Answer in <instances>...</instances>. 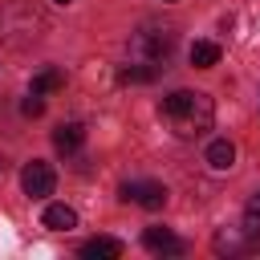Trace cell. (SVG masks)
<instances>
[{"label":"cell","mask_w":260,"mask_h":260,"mask_svg":"<svg viewBox=\"0 0 260 260\" xmlns=\"http://www.w3.org/2000/svg\"><path fill=\"white\" fill-rule=\"evenodd\" d=\"M41 223L53 228V232H69V228H77V211L65 207V203H49L45 215H41Z\"/></svg>","instance_id":"cell-8"},{"label":"cell","mask_w":260,"mask_h":260,"mask_svg":"<svg viewBox=\"0 0 260 260\" xmlns=\"http://www.w3.org/2000/svg\"><path fill=\"white\" fill-rule=\"evenodd\" d=\"M53 183H57V175H53V167L49 162H28L24 171H20V191L28 195V199H45V195H53Z\"/></svg>","instance_id":"cell-3"},{"label":"cell","mask_w":260,"mask_h":260,"mask_svg":"<svg viewBox=\"0 0 260 260\" xmlns=\"http://www.w3.org/2000/svg\"><path fill=\"white\" fill-rule=\"evenodd\" d=\"M20 114H24V118H41V114H45V98L28 89V98L20 102Z\"/></svg>","instance_id":"cell-14"},{"label":"cell","mask_w":260,"mask_h":260,"mask_svg":"<svg viewBox=\"0 0 260 260\" xmlns=\"http://www.w3.org/2000/svg\"><path fill=\"white\" fill-rule=\"evenodd\" d=\"M187 57H191L195 69H211V65H219V45L215 41H195Z\"/></svg>","instance_id":"cell-10"},{"label":"cell","mask_w":260,"mask_h":260,"mask_svg":"<svg viewBox=\"0 0 260 260\" xmlns=\"http://www.w3.org/2000/svg\"><path fill=\"white\" fill-rule=\"evenodd\" d=\"M81 256H85V260H118V256H122V240H114V236H93V240L81 244Z\"/></svg>","instance_id":"cell-6"},{"label":"cell","mask_w":260,"mask_h":260,"mask_svg":"<svg viewBox=\"0 0 260 260\" xmlns=\"http://www.w3.org/2000/svg\"><path fill=\"white\" fill-rule=\"evenodd\" d=\"M244 236L260 244V195H252L248 207H244Z\"/></svg>","instance_id":"cell-12"},{"label":"cell","mask_w":260,"mask_h":260,"mask_svg":"<svg viewBox=\"0 0 260 260\" xmlns=\"http://www.w3.org/2000/svg\"><path fill=\"white\" fill-rule=\"evenodd\" d=\"M53 4H73V0H53Z\"/></svg>","instance_id":"cell-16"},{"label":"cell","mask_w":260,"mask_h":260,"mask_svg":"<svg viewBox=\"0 0 260 260\" xmlns=\"http://www.w3.org/2000/svg\"><path fill=\"white\" fill-rule=\"evenodd\" d=\"M81 142H85V126H81V122H65V126L53 130V146H57L61 154H73Z\"/></svg>","instance_id":"cell-7"},{"label":"cell","mask_w":260,"mask_h":260,"mask_svg":"<svg viewBox=\"0 0 260 260\" xmlns=\"http://www.w3.org/2000/svg\"><path fill=\"white\" fill-rule=\"evenodd\" d=\"M175 45V32L171 28H138L130 37V61H146V65H158Z\"/></svg>","instance_id":"cell-2"},{"label":"cell","mask_w":260,"mask_h":260,"mask_svg":"<svg viewBox=\"0 0 260 260\" xmlns=\"http://www.w3.org/2000/svg\"><path fill=\"white\" fill-rule=\"evenodd\" d=\"M61 85H65V73H61V69H41V73L32 77V93H41V98L53 93V89H61Z\"/></svg>","instance_id":"cell-11"},{"label":"cell","mask_w":260,"mask_h":260,"mask_svg":"<svg viewBox=\"0 0 260 260\" xmlns=\"http://www.w3.org/2000/svg\"><path fill=\"white\" fill-rule=\"evenodd\" d=\"M142 244H146L154 256H179V252H183V240H179L171 228H146V232H142Z\"/></svg>","instance_id":"cell-5"},{"label":"cell","mask_w":260,"mask_h":260,"mask_svg":"<svg viewBox=\"0 0 260 260\" xmlns=\"http://www.w3.org/2000/svg\"><path fill=\"white\" fill-rule=\"evenodd\" d=\"M215 248H219V252H240V240L228 236V232H219V236H215Z\"/></svg>","instance_id":"cell-15"},{"label":"cell","mask_w":260,"mask_h":260,"mask_svg":"<svg viewBox=\"0 0 260 260\" xmlns=\"http://www.w3.org/2000/svg\"><path fill=\"white\" fill-rule=\"evenodd\" d=\"M232 162H236V146H232L228 138H215V142L207 146V167H211V171H232Z\"/></svg>","instance_id":"cell-9"},{"label":"cell","mask_w":260,"mask_h":260,"mask_svg":"<svg viewBox=\"0 0 260 260\" xmlns=\"http://www.w3.org/2000/svg\"><path fill=\"white\" fill-rule=\"evenodd\" d=\"M158 114L162 122L171 126L175 138H199L211 130V118H215V102L199 89H175L158 102Z\"/></svg>","instance_id":"cell-1"},{"label":"cell","mask_w":260,"mask_h":260,"mask_svg":"<svg viewBox=\"0 0 260 260\" xmlns=\"http://www.w3.org/2000/svg\"><path fill=\"white\" fill-rule=\"evenodd\" d=\"M126 203L134 199V203H142L146 211H158L162 203H167V187L162 183H122V191H118Z\"/></svg>","instance_id":"cell-4"},{"label":"cell","mask_w":260,"mask_h":260,"mask_svg":"<svg viewBox=\"0 0 260 260\" xmlns=\"http://www.w3.org/2000/svg\"><path fill=\"white\" fill-rule=\"evenodd\" d=\"M122 81H154L158 77V65H146V61H130L122 73H118Z\"/></svg>","instance_id":"cell-13"}]
</instances>
